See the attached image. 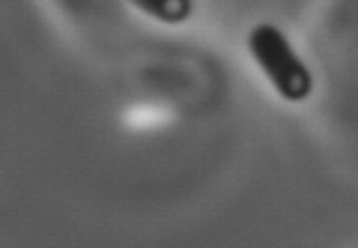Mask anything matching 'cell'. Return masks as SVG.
Returning a JSON list of instances; mask_svg holds the SVG:
<instances>
[{"mask_svg": "<svg viewBox=\"0 0 358 248\" xmlns=\"http://www.w3.org/2000/svg\"><path fill=\"white\" fill-rule=\"evenodd\" d=\"M248 51L254 63L260 66V72L266 75V81L278 90V96L287 102H305L313 93V75L308 69V63L299 57L296 45L287 39V33L281 27L257 25L248 33Z\"/></svg>", "mask_w": 358, "mask_h": 248, "instance_id": "6da1fadb", "label": "cell"}, {"mask_svg": "<svg viewBox=\"0 0 358 248\" xmlns=\"http://www.w3.org/2000/svg\"><path fill=\"white\" fill-rule=\"evenodd\" d=\"M129 4L162 25H182L194 13V0H129Z\"/></svg>", "mask_w": 358, "mask_h": 248, "instance_id": "7a4b0ae2", "label": "cell"}]
</instances>
